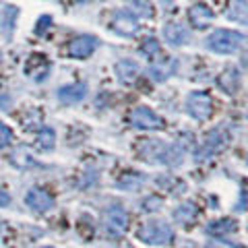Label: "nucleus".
Instances as JSON below:
<instances>
[{
    "label": "nucleus",
    "mask_w": 248,
    "mask_h": 248,
    "mask_svg": "<svg viewBox=\"0 0 248 248\" xmlns=\"http://www.w3.org/2000/svg\"><path fill=\"white\" fill-rule=\"evenodd\" d=\"M114 73L116 77H118V81L124 83V85H133L137 81V77H139V66H137V62L133 60H120V62H116V66H114Z\"/></svg>",
    "instance_id": "obj_15"
},
{
    "label": "nucleus",
    "mask_w": 248,
    "mask_h": 248,
    "mask_svg": "<svg viewBox=\"0 0 248 248\" xmlns=\"http://www.w3.org/2000/svg\"><path fill=\"white\" fill-rule=\"evenodd\" d=\"M174 238V230L164 219H151L139 230V240L151 246H164Z\"/></svg>",
    "instance_id": "obj_3"
},
{
    "label": "nucleus",
    "mask_w": 248,
    "mask_h": 248,
    "mask_svg": "<svg viewBox=\"0 0 248 248\" xmlns=\"http://www.w3.org/2000/svg\"><path fill=\"white\" fill-rule=\"evenodd\" d=\"M0 60H2V50H0Z\"/></svg>",
    "instance_id": "obj_30"
},
{
    "label": "nucleus",
    "mask_w": 248,
    "mask_h": 248,
    "mask_svg": "<svg viewBox=\"0 0 248 248\" xmlns=\"http://www.w3.org/2000/svg\"><path fill=\"white\" fill-rule=\"evenodd\" d=\"M112 27H114L116 33H118V35H124V37L135 35V33H137V29H139L135 15L130 13V11H124V9H120V11H116V13H114Z\"/></svg>",
    "instance_id": "obj_9"
},
{
    "label": "nucleus",
    "mask_w": 248,
    "mask_h": 248,
    "mask_svg": "<svg viewBox=\"0 0 248 248\" xmlns=\"http://www.w3.org/2000/svg\"><path fill=\"white\" fill-rule=\"evenodd\" d=\"M186 112L195 120H209L213 114V99L205 91H192L186 97Z\"/></svg>",
    "instance_id": "obj_4"
},
{
    "label": "nucleus",
    "mask_w": 248,
    "mask_h": 248,
    "mask_svg": "<svg viewBox=\"0 0 248 248\" xmlns=\"http://www.w3.org/2000/svg\"><path fill=\"white\" fill-rule=\"evenodd\" d=\"M52 25V17L50 15H44V17H40V21H37V27H35V33L37 35H42L48 31V27Z\"/></svg>",
    "instance_id": "obj_25"
},
{
    "label": "nucleus",
    "mask_w": 248,
    "mask_h": 248,
    "mask_svg": "<svg viewBox=\"0 0 248 248\" xmlns=\"http://www.w3.org/2000/svg\"><path fill=\"white\" fill-rule=\"evenodd\" d=\"M188 21H190V25L195 29H207L209 25H211V21H213V11L203 2H197L195 6H190Z\"/></svg>",
    "instance_id": "obj_14"
},
{
    "label": "nucleus",
    "mask_w": 248,
    "mask_h": 248,
    "mask_svg": "<svg viewBox=\"0 0 248 248\" xmlns=\"http://www.w3.org/2000/svg\"><path fill=\"white\" fill-rule=\"evenodd\" d=\"M130 9H133L130 13L137 15L139 19H151L155 15V6H153L151 0H133V2H130Z\"/></svg>",
    "instance_id": "obj_21"
},
{
    "label": "nucleus",
    "mask_w": 248,
    "mask_h": 248,
    "mask_svg": "<svg viewBox=\"0 0 248 248\" xmlns=\"http://www.w3.org/2000/svg\"><path fill=\"white\" fill-rule=\"evenodd\" d=\"M159 205H161V199H157V197H151V199L145 201V209H147V211H155V209H159Z\"/></svg>",
    "instance_id": "obj_27"
},
{
    "label": "nucleus",
    "mask_w": 248,
    "mask_h": 248,
    "mask_svg": "<svg viewBox=\"0 0 248 248\" xmlns=\"http://www.w3.org/2000/svg\"><path fill=\"white\" fill-rule=\"evenodd\" d=\"M176 71H178V60L172 58V56H164V58L153 60L151 64H149V68H147L149 77H151L153 81H157V83L168 81Z\"/></svg>",
    "instance_id": "obj_6"
},
{
    "label": "nucleus",
    "mask_w": 248,
    "mask_h": 248,
    "mask_svg": "<svg viewBox=\"0 0 248 248\" xmlns=\"http://www.w3.org/2000/svg\"><path fill=\"white\" fill-rule=\"evenodd\" d=\"M219 87L226 91L228 95H234V93L238 91V87H240V73H238V68L230 66V68H226V71L219 75Z\"/></svg>",
    "instance_id": "obj_16"
},
{
    "label": "nucleus",
    "mask_w": 248,
    "mask_h": 248,
    "mask_svg": "<svg viewBox=\"0 0 248 248\" xmlns=\"http://www.w3.org/2000/svg\"><path fill=\"white\" fill-rule=\"evenodd\" d=\"M130 122H133V126L143 128V130H157V128L164 126V118L157 116L151 108H147V106L135 108L133 114H130Z\"/></svg>",
    "instance_id": "obj_5"
},
{
    "label": "nucleus",
    "mask_w": 248,
    "mask_h": 248,
    "mask_svg": "<svg viewBox=\"0 0 248 248\" xmlns=\"http://www.w3.org/2000/svg\"><path fill=\"white\" fill-rule=\"evenodd\" d=\"M197 215H199V211H197V207L192 203H184V205L174 209V221L182 223V226H188V223H192L197 219Z\"/></svg>",
    "instance_id": "obj_18"
},
{
    "label": "nucleus",
    "mask_w": 248,
    "mask_h": 248,
    "mask_svg": "<svg viewBox=\"0 0 248 248\" xmlns=\"http://www.w3.org/2000/svg\"><path fill=\"white\" fill-rule=\"evenodd\" d=\"M44 248H52V246H44Z\"/></svg>",
    "instance_id": "obj_31"
},
{
    "label": "nucleus",
    "mask_w": 248,
    "mask_h": 248,
    "mask_svg": "<svg viewBox=\"0 0 248 248\" xmlns=\"http://www.w3.org/2000/svg\"><path fill=\"white\" fill-rule=\"evenodd\" d=\"M85 95H87V85L85 83H71V85H64V87H60L56 91L58 102H62L64 106L79 104Z\"/></svg>",
    "instance_id": "obj_11"
},
{
    "label": "nucleus",
    "mask_w": 248,
    "mask_h": 248,
    "mask_svg": "<svg viewBox=\"0 0 248 248\" xmlns=\"http://www.w3.org/2000/svg\"><path fill=\"white\" fill-rule=\"evenodd\" d=\"M141 52L147 58H155L159 54V42L155 37H147V40L141 44Z\"/></svg>",
    "instance_id": "obj_23"
},
{
    "label": "nucleus",
    "mask_w": 248,
    "mask_h": 248,
    "mask_svg": "<svg viewBox=\"0 0 248 248\" xmlns=\"http://www.w3.org/2000/svg\"><path fill=\"white\" fill-rule=\"evenodd\" d=\"M238 226L234 219H230V217H226V219H217V221H211L207 226V232L211 236H226V234H232V232H236Z\"/></svg>",
    "instance_id": "obj_19"
},
{
    "label": "nucleus",
    "mask_w": 248,
    "mask_h": 248,
    "mask_svg": "<svg viewBox=\"0 0 248 248\" xmlns=\"http://www.w3.org/2000/svg\"><path fill=\"white\" fill-rule=\"evenodd\" d=\"M164 40L170 44V46H184L190 42V31L186 29V25L178 21H170L164 25Z\"/></svg>",
    "instance_id": "obj_10"
},
{
    "label": "nucleus",
    "mask_w": 248,
    "mask_h": 248,
    "mask_svg": "<svg viewBox=\"0 0 248 248\" xmlns=\"http://www.w3.org/2000/svg\"><path fill=\"white\" fill-rule=\"evenodd\" d=\"M77 4H87V2H91V0H75Z\"/></svg>",
    "instance_id": "obj_29"
},
{
    "label": "nucleus",
    "mask_w": 248,
    "mask_h": 248,
    "mask_svg": "<svg viewBox=\"0 0 248 248\" xmlns=\"http://www.w3.org/2000/svg\"><path fill=\"white\" fill-rule=\"evenodd\" d=\"M141 155L147 161H151V164H164L170 168H176L182 164L184 149L178 143L166 145V143L153 141V139H147L145 145L141 147Z\"/></svg>",
    "instance_id": "obj_1"
},
{
    "label": "nucleus",
    "mask_w": 248,
    "mask_h": 248,
    "mask_svg": "<svg viewBox=\"0 0 248 248\" xmlns=\"http://www.w3.org/2000/svg\"><path fill=\"white\" fill-rule=\"evenodd\" d=\"M207 248H238V246L228 242V240H211V242L207 244Z\"/></svg>",
    "instance_id": "obj_26"
},
{
    "label": "nucleus",
    "mask_w": 248,
    "mask_h": 248,
    "mask_svg": "<svg viewBox=\"0 0 248 248\" xmlns=\"http://www.w3.org/2000/svg\"><path fill=\"white\" fill-rule=\"evenodd\" d=\"M9 205H11V195L0 188V207H9Z\"/></svg>",
    "instance_id": "obj_28"
},
{
    "label": "nucleus",
    "mask_w": 248,
    "mask_h": 248,
    "mask_svg": "<svg viewBox=\"0 0 248 248\" xmlns=\"http://www.w3.org/2000/svg\"><path fill=\"white\" fill-rule=\"evenodd\" d=\"M0 228H2V223H0Z\"/></svg>",
    "instance_id": "obj_32"
},
{
    "label": "nucleus",
    "mask_w": 248,
    "mask_h": 248,
    "mask_svg": "<svg viewBox=\"0 0 248 248\" xmlns=\"http://www.w3.org/2000/svg\"><path fill=\"white\" fill-rule=\"evenodd\" d=\"M97 48V37L95 35H77L75 40L68 46V54L77 60H85L87 56H91Z\"/></svg>",
    "instance_id": "obj_8"
},
{
    "label": "nucleus",
    "mask_w": 248,
    "mask_h": 248,
    "mask_svg": "<svg viewBox=\"0 0 248 248\" xmlns=\"http://www.w3.org/2000/svg\"><path fill=\"white\" fill-rule=\"evenodd\" d=\"M19 17V9L17 6H6L2 11V19H0V29H2V35L6 40H13L15 33V21Z\"/></svg>",
    "instance_id": "obj_17"
},
{
    "label": "nucleus",
    "mask_w": 248,
    "mask_h": 248,
    "mask_svg": "<svg viewBox=\"0 0 248 248\" xmlns=\"http://www.w3.org/2000/svg\"><path fill=\"white\" fill-rule=\"evenodd\" d=\"M228 17L232 21L246 25V17H248V4H246V0H232L230 11H228Z\"/></svg>",
    "instance_id": "obj_20"
},
{
    "label": "nucleus",
    "mask_w": 248,
    "mask_h": 248,
    "mask_svg": "<svg viewBox=\"0 0 248 248\" xmlns=\"http://www.w3.org/2000/svg\"><path fill=\"white\" fill-rule=\"evenodd\" d=\"M106 228L112 234H122L128 228V213L122 207H112L106 211Z\"/></svg>",
    "instance_id": "obj_12"
},
{
    "label": "nucleus",
    "mask_w": 248,
    "mask_h": 248,
    "mask_svg": "<svg viewBox=\"0 0 248 248\" xmlns=\"http://www.w3.org/2000/svg\"><path fill=\"white\" fill-rule=\"evenodd\" d=\"M13 141H15V135H13V130L6 126L4 122H0V147H11L13 145Z\"/></svg>",
    "instance_id": "obj_24"
},
{
    "label": "nucleus",
    "mask_w": 248,
    "mask_h": 248,
    "mask_svg": "<svg viewBox=\"0 0 248 248\" xmlns=\"http://www.w3.org/2000/svg\"><path fill=\"white\" fill-rule=\"evenodd\" d=\"M25 203L33 209V211L44 213V211H50V209L54 207V199L42 188H31L25 195Z\"/></svg>",
    "instance_id": "obj_13"
},
{
    "label": "nucleus",
    "mask_w": 248,
    "mask_h": 248,
    "mask_svg": "<svg viewBox=\"0 0 248 248\" xmlns=\"http://www.w3.org/2000/svg\"><path fill=\"white\" fill-rule=\"evenodd\" d=\"M228 145V133L223 128H213L211 133L205 137V143H203V149L197 151V159L203 161V159H209L215 151H219L221 147Z\"/></svg>",
    "instance_id": "obj_7"
},
{
    "label": "nucleus",
    "mask_w": 248,
    "mask_h": 248,
    "mask_svg": "<svg viewBox=\"0 0 248 248\" xmlns=\"http://www.w3.org/2000/svg\"><path fill=\"white\" fill-rule=\"evenodd\" d=\"M54 145H56V133L48 126L42 128L40 135H37V147H40L42 151H50V149H54Z\"/></svg>",
    "instance_id": "obj_22"
},
{
    "label": "nucleus",
    "mask_w": 248,
    "mask_h": 248,
    "mask_svg": "<svg viewBox=\"0 0 248 248\" xmlns=\"http://www.w3.org/2000/svg\"><path fill=\"white\" fill-rule=\"evenodd\" d=\"M244 42V35L234 29H215L205 40V46L215 54H234Z\"/></svg>",
    "instance_id": "obj_2"
}]
</instances>
